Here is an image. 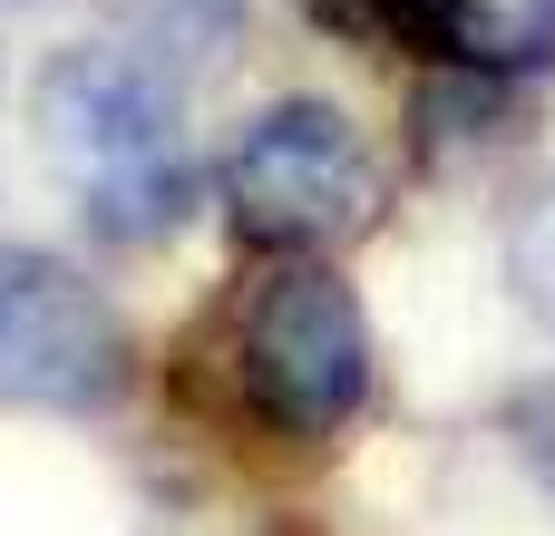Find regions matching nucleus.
<instances>
[{"label":"nucleus","instance_id":"2","mask_svg":"<svg viewBox=\"0 0 555 536\" xmlns=\"http://www.w3.org/2000/svg\"><path fill=\"white\" fill-rule=\"evenodd\" d=\"M224 205L263 254H332L380 225V166L341 107L283 98L224 146Z\"/></svg>","mask_w":555,"mask_h":536},{"label":"nucleus","instance_id":"9","mask_svg":"<svg viewBox=\"0 0 555 536\" xmlns=\"http://www.w3.org/2000/svg\"><path fill=\"white\" fill-rule=\"evenodd\" d=\"M371 10H429V0H371Z\"/></svg>","mask_w":555,"mask_h":536},{"label":"nucleus","instance_id":"3","mask_svg":"<svg viewBox=\"0 0 555 536\" xmlns=\"http://www.w3.org/2000/svg\"><path fill=\"white\" fill-rule=\"evenodd\" d=\"M234 371H244V400L283 439H332L371 400V322H361V293L341 273H322L312 254L273 264L244 293Z\"/></svg>","mask_w":555,"mask_h":536},{"label":"nucleus","instance_id":"1","mask_svg":"<svg viewBox=\"0 0 555 536\" xmlns=\"http://www.w3.org/2000/svg\"><path fill=\"white\" fill-rule=\"evenodd\" d=\"M29 137L107 244H156L195 205V146L176 88L137 49H59L29 88Z\"/></svg>","mask_w":555,"mask_h":536},{"label":"nucleus","instance_id":"6","mask_svg":"<svg viewBox=\"0 0 555 536\" xmlns=\"http://www.w3.org/2000/svg\"><path fill=\"white\" fill-rule=\"evenodd\" d=\"M107 20L156 68H224L244 39V0H107Z\"/></svg>","mask_w":555,"mask_h":536},{"label":"nucleus","instance_id":"10","mask_svg":"<svg viewBox=\"0 0 555 536\" xmlns=\"http://www.w3.org/2000/svg\"><path fill=\"white\" fill-rule=\"evenodd\" d=\"M10 264H20V254H0V303H10Z\"/></svg>","mask_w":555,"mask_h":536},{"label":"nucleus","instance_id":"7","mask_svg":"<svg viewBox=\"0 0 555 536\" xmlns=\"http://www.w3.org/2000/svg\"><path fill=\"white\" fill-rule=\"evenodd\" d=\"M507 283H517V303L555 332V186H537L517 205V225H507Z\"/></svg>","mask_w":555,"mask_h":536},{"label":"nucleus","instance_id":"4","mask_svg":"<svg viewBox=\"0 0 555 536\" xmlns=\"http://www.w3.org/2000/svg\"><path fill=\"white\" fill-rule=\"evenodd\" d=\"M107 381H117V312L98 303V283H78L49 254H20L10 303H0V391L78 410Z\"/></svg>","mask_w":555,"mask_h":536},{"label":"nucleus","instance_id":"5","mask_svg":"<svg viewBox=\"0 0 555 536\" xmlns=\"http://www.w3.org/2000/svg\"><path fill=\"white\" fill-rule=\"evenodd\" d=\"M429 39L478 78L555 68V0H429Z\"/></svg>","mask_w":555,"mask_h":536},{"label":"nucleus","instance_id":"8","mask_svg":"<svg viewBox=\"0 0 555 536\" xmlns=\"http://www.w3.org/2000/svg\"><path fill=\"white\" fill-rule=\"evenodd\" d=\"M507 420H517V449H527V459L546 469V488H555V381H537V391H527V400H517Z\"/></svg>","mask_w":555,"mask_h":536}]
</instances>
